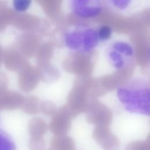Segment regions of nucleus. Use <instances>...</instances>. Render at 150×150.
I'll return each instance as SVG.
<instances>
[{
	"instance_id": "obj_1",
	"label": "nucleus",
	"mask_w": 150,
	"mask_h": 150,
	"mask_svg": "<svg viewBox=\"0 0 150 150\" xmlns=\"http://www.w3.org/2000/svg\"><path fill=\"white\" fill-rule=\"evenodd\" d=\"M117 95L126 111L140 115H149V88L146 80L132 79L120 87Z\"/></svg>"
},
{
	"instance_id": "obj_2",
	"label": "nucleus",
	"mask_w": 150,
	"mask_h": 150,
	"mask_svg": "<svg viewBox=\"0 0 150 150\" xmlns=\"http://www.w3.org/2000/svg\"><path fill=\"white\" fill-rule=\"evenodd\" d=\"M100 41L97 30L87 26L74 28L64 36L66 45L69 49L83 53L93 50Z\"/></svg>"
},
{
	"instance_id": "obj_3",
	"label": "nucleus",
	"mask_w": 150,
	"mask_h": 150,
	"mask_svg": "<svg viewBox=\"0 0 150 150\" xmlns=\"http://www.w3.org/2000/svg\"><path fill=\"white\" fill-rule=\"evenodd\" d=\"M134 49L128 42L116 41L113 42L108 51V59L117 70L126 68L134 56Z\"/></svg>"
},
{
	"instance_id": "obj_4",
	"label": "nucleus",
	"mask_w": 150,
	"mask_h": 150,
	"mask_svg": "<svg viewBox=\"0 0 150 150\" xmlns=\"http://www.w3.org/2000/svg\"><path fill=\"white\" fill-rule=\"evenodd\" d=\"M71 8L76 16L83 18H94L102 12V5L98 1L74 0L71 1Z\"/></svg>"
},
{
	"instance_id": "obj_5",
	"label": "nucleus",
	"mask_w": 150,
	"mask_h": 150,
	"mask_svg": "<svg viewBox=\"0 0 150 150\" xmlns=\"http://www.w3.org/2000/svg\"><path fill=\"white\" fill-rule=\"evenodd\" d=\"M93 137L105 150H116L119 146L117 137L107 130L99 129L95 131Z\"/></svg>"
},
{
	"instance_id": "obj_6",
	"label": "nucleus",
	"mask_w": 150,
	"mask_h": 150,
	"mask_svg": "<svg viewBox=\"0 0 150 150\" xmlns=\"http://www.w3.org/2000/svg\"><path fill=\"white\" fill-rule=\"evenodd\" d=\"M51 150H75L76 145L70 137H62L53 138L50 144Z\"/></svg>"
},
{
	"instance_id": "obj_7",
	"label": "nucleus",
	"mask_w": 150,
	"mask_h": 150,
	"mask_svg": "<svg viewBox=\"0 0 150 150\" xmlns=\"http://www.w3.org/2000/svg\"><path fill=\"white\" fill-rule=\"evenodd\" d=\"M0 150H16L15 144L11 136L0 129Z\"/></svg>"
},
{
	"instance_id": "obj_8",
	"label": "nucleus",
	"mask_w": 150,
	"mask_h": 150,
	"mask_svg": "<svg viewBox=\"0 0 150 150\" xmlns=\"http://www.w3.org/2000/svg\"><path fill=\"white\" fill-rule=\"evenodd\" d=\"M125 150H150L149 139L145 141H137L130 142L126 146Z\"/></svg>"
},
{
	"instance_id": "obj_9",
	"label": "nucleus",
	"mask_w": 150,
	"mask_h": 150,
	"mask_svg": "<svg viewBox=\"0 0 150 150\" xmlns=\"http://www.w3.org/2000/svg\"><path fill=\"white\" fill-rule=\"evenodd\" d=\"M97 33L100 40H107L111 36L112 29L109 26H101L97 30Z\"/></svg>"
},
{
	"instance_id": "obj_10",
	"label": "nucleus",
	"mask_w": 150,
	"mask_h": 150,
	"mask_svg": "<svg viewBox=\"0 0 150 150\" xmlns=\"http://www.w3.org/2000/svg\"><path fill=\"white\" fill-rule=\"evenodd\" d=\"M30 150H44V141L41 138H32L29 142Z\"/></svg>"
},
{
	"instance_id": "obj_11",
	"label": "nucleus",
	"mask_w": 150,
	"mask_h": 150,
	"mask_svg": "<svg viewBox=\"0 0 150 150\" xmlns=\"http://www.w3.org/2000/svg\"><path fill=\"white\" fill-rule=\"evenodd\" d=\"M31 4L29 0H15L13 2V5L15 10L19 12H23L27 10Z\"/></svg>"
},
{
	"instance_id": "obj_12",
	"label": "nucleus",
	"mask_w": 150,
	"mask_h": 150,
	"mask_svg": "<svg viewBox=\"0 0 150 150\" xmlns=\"http://www.w3.org/2000/svg\"><path fill=\"white\" fill-rule=\"evenodd\" d=\"M132 2L131 1H110L111 5L115 8L119 10H124L127 8L130 4Z\"/></svg>"
},
{
	"instance_id": "obj_13",
	"label": "nucleus",
	"mask_w": 150,
	"mask_h": 150,
	"mask_svg": "<svg viewBox=\"0 0 150 150\" xmlns=\"http://www.w3.org/2000/svg\"><path fill=\"white\" fill-rule=\"evenodd\" d=\"M50 150H51V149H50Z\"/></svg>"
}]
</instances>
